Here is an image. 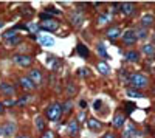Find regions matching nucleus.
Masks as SVG:
<instances>
[{
    "mask_svg": "<svg viewBox=\"0 0 155 138\" xmlns=\"http://www.w3.org/2000/svg\"><path fill=\"white\" fill-rule=\"evenodd\" d=\"M47 65H48L50 68H53V70L60 68V62L58 60V58H54V56H48V59H47Z\"/></svg>",
    "mask_w": 155,
    "mask_h": 138,
    "instance_id": "nucleus-15",
    "label": "nucleus"
},
{
    "mask_svg": "<svg viewBox=\"0 0 155 138\" xmlns=\"http://www.w3.org/2000/svg\"><path fill=\"white\" fill-rule=\"evenodd\" d=\"M78 53H79L82 58H87L88 56V48H85V45H82V43H78Z\"/></svg>",
    "mask_w": 155,
    "mask_h": 138,
    "instance_id": "nucleus-25",
    "label": "nucleus"
},
{
    "mask_svg": "<svg viewBox=\"0 0 155 138\" xmlns=\"http://www.w3.org/2000/svg\"><path fill=\"white\" fill-rule=\"evenodd\" d=\"M124 107L127 109V110H126L127 113H132V112L135 110V104H132V102H126V104H124Z\"/></svg>",
    "mask_w": 155,
    "mask_h": 138,
    "instance_id": "nucleus-29",
    "label": "nucleus"
},
{
    "mask_svg": "<svg viewBox=\"0 0 155 138\" xmlns=\"http://www.w3.org/2000/svg\"><path fill=\"white\" fill-rule=\"evenodd\" d=\"M124 124H126L124 115H123V113L115 115V118H113V126H115V127H116V129H121V127H124Z\"/></svg>",
    "mask_w": 155,
    "mask_h": 138,
    "instance_id": "nucleus-11",
    "label": "nucleus"
},
{
    "mask_svg": "<svg viewBox=\"0 0 155 138\" xmlns=\"http://www.w3.org/2000/svg\"><path fill=\"white\" fill-rule=\"evenodd\" d=\"M102 138H116V137H115L113 134H106V135H104Z\"/></svg>",
    "mask_w": 155,
    "mask_h": 138,
    "instance_id": "nucleus-37",
    "label": "nucleus"
},
{
    "mask_svg": "<svg viewBox=\"0 0 155 138\" xmlns=\"http://www.w3.org/2000/svg\"><path fill=\"white\" fill-rule=\"evenodd\" d=\"M140 23H141V26L143 28H151V26L154 25V16L152 14H144L141 17V20H140Z\"/></svg>",
    "mask_w": 155,
    "mask_h": 138,
    "instance_id": "nucleus-8",
    "label": "nucleus"
},
{
    "mask_svg": "<svg viewBox=\"0 0 155 138\" xmlns=\"http://www.w3.org/2000/svg\"><path fill=\"white\" fill-rule=\"evenodd\" d=\"M3 110H5V106H3V104H2V102H0V113H2V112H3Z\"/></svg>",
    "mask_w": 155,
    "mask_h": 138,
    "instance_id": "nucleus-41",
    "label": "nucleus"
},
{
    "mask_svg": "<svg viewBox=\"0 0 155 138\" xmlns=\"http://www.w3.org/2000/svg\"><path fill=\"white\" fill-rule=\"evenodd\" d=\"M28 101H30V96H22L19 101H17V104H19V106H25Z\"/></svg>",
    "mask_w": 155,
    "mask_h": 138,
    "instance_id": "nucleus-31",
    "label": "nucleus"
},
{
    "mask_svg": "<svg viewBox=\"0 0 155 138\" xmlns=\"http://www.w3.org/2000/svg\"><path fill=\"white\" fill-rule=\"evenodd\" d=\"M79 106H81L82 109H85V106H87V102H85V101H81V102H79Z\"/></svg>",
    "mask_w": 155,
    "mask_h": 138,
    "instance_id": "nucleus-39",
    "label": "nucleus"
},
{
    "mask_svg": "<svg viewBox=\"0 0 155 138\" xmlns=\"http://www.w3.org/2000/svg\"><path fill=\"white\" fill-rule=\"evenodd\" d=\"M87 126H88L92 130H101V127H102V124L99 123L96 118H90V120L87 121Z\"/></svg>",
    "mask_w": 155,
    "mask_h": 138,
    "instance_id": "nucleus-16",
    "label": "nucleus"
},
{
    "mask_svg": "<svg viewBox=\"0 0 155 138\" xmlns=\"http://www.w3.org/2000/svg\"><path fill=\"white\" fill-rule=\"evenodd\" d=\"M121 37H123V41H124V43H126V45H134V43L137 42L135 30H132V28L126 30V31L123 33V34H121Z\"/></svg>",
    "mask_w": 155,
    "mask_h": 138,
    "instance_id": "nucleus-3",
    "label": "nucleus"
},
{
    "mask_svg": "<svg viewBox=\"0 0 155 138\" xmlns=\"http://www.w3.org/2000/svg\"><path fill=\"white\" fill-rule=\"evenodd\" d=\"M84 118H85V113L81 112V113H79V120H84Z\"/></svg>",
    "mask_w": 155,
    "mask_h": 138,
    "instance_id": "nucleus-40",
    "label": "nucleus"
},
{
    "mask_svg": "<svg viewBox=\"0 0 155 138\" xmlns=\"http://www.w3.org/2000/svg\"><path fill=\"white\" fill-rule=\"evenodd\" d=\"M2 26H3V23H2V22H0V28H2Z\"/></svg>",
    "mask_w": 155,
    "mask_h": 138,
    "instance_id": "nucleus-43",
    "label": "nucleus"
},
{
    "mask_svg": "<svg viewBox=\"0 0 155 138\" xmlns=\"http://www.w3.org/2000/svg\"><path fill=\"white\" fill-rule=\"evenodd\" d=\"M98 71H99V73H102V75H109V73H110V68H109L107 64L99 62V64H98Z\"/></svg>",
    "mask_w": 155,
    "mask_h": 138,
    "instance_id": "nucleus-24",
    "label": "nucleus"
},
{
    "mask_svg": "<svg viewBox=\"0 0 155 138\" xmlns=\"http://www.w3.org/2000/svg\"><path fill=\"white\" fill-rule=\"evenodd\" d=\"M19 138H30V137H26V135H20Z\"/></svg>",
    "mask_w": 155,
    "mask_h": 138,
    "instance_id": "nucleus-42",
    "label": "nucleus"
},
{
    "mask_svg": "<svg viewBox=\"0 0 155 138\" xmlns=\"http://www.w3.org/2000/svg\"><path fill=\"white\" fill-rule=\"evenodd\" d=\"M144 54H147V56H154V53H155V48H154V45L152 43H146L144 47H143V50H141Z\"/></svg>",
    "mask_w": 155,
    "mask_h": 138,
    "instance_id": "nucleus-22",
    "label": "nucleus"
},
{
    "mask_svg": "<svg viewBox=\"0 0 155 138\" xmlns=\"http://www.w3.org/2000/svg\"><path fill=\"white\" fill-rule=\"evenodd\" d=\"M119 36H121V30H119V28H116V26H113V28L107 30V37H109L110 41H115V39H118Z\"/></svg>",
    "mask_w": 155,
    "mask_h": 138,
    "instance_id": "nucleus-14",
    "label": "nucleus"
},
{
    "mask_svg": "<svg viewBox=\"0 0 155 138\" xmlns=\"http://www.w3.org/2000/svg\"><path fill=\"white\" fill-rule=\"evenodd\" d=\"M130 84L135 87V89H144V87L149 85V79L146 78L144 75L140 73H134L130 76Z\"/></svg>",
    "mask_w": 155,
    "mask_h": 138,
    "instance_id": "nucleus-1",
    "label": "nucleus"
},
{
    "mask_svg": "<svg viewBox=\"0 0 155 138\" xmlns=\"http://www.w3.org/2000/svg\"><path fill=\"white\" fill-rule=\"evenodd\" d=\"M45 115H47V118L50 120V121H56V120H59V117L62 115V106L60 104H51L48 109H47V112H45Z\"/></svg>",
    "mask_w": 155,
    "mask_h": 138,
    "instance_id": "nucleus-2",
    "label": "nucleus"
},
{
    "mask_svg": "<svg viewBox=\"0 0 155 138\" xmlns=\"http://www.w3.org/2000/svg\"><path fill=\"white\" fill-rule=\"evenodd\" d=\"M78 130H79V124H78V121H76V120L70 121V124H68V132H70V135H76Z\"/></svg>",
    "mask_w": 155,
    "mask_h": 138,
    "instance_id": "nucleus-20",
    "label": "nucleus"
},
{
    "mask_svg": "<svg viewBox=\"0 0 155 138\" xmlns=\"http://www.w3.org/2000/svg\"><path fill=\"white\" fill-rule=\"evenodd\" d=\"M70 20H71V23H73L75 26H79L82 22H84V16H82L79 11H75L73 14H71V17H70Z\"/></svg>",
    "mask_w": 155,
    "mask_h": 138,
    "instance_id": "nucleus-10",
    "label": "nucleus"
},
{
    "mask_svg": "<svg viewBox=\"0 0 155 138\" xmlns=\"http://www.w3.org/2000/svg\"><path fill=\"white\" fill-rule=\"evenodd\" d=\"M124 58L129 60V62H137V60H140V54H138L135 50H129V51L124 53Z\"/></svg>",
    "mask_w": 155,
    "mask_h": 138,
    "instance_id": "nucleus-12",
    "label": "nucleus"
},
{
    "mask_svg": "<svg viewBox=\"0 0 155 138\" xmlns=\"http://www.w3.org/2000/svg\"><path fill=\"white\" fill-rule=\"evenodd\" d=\"M41 26H42L43 30H47V31H51V33H53V31H56V30L59 28V23H58L56 20H53V19H51V20H43Z\"/></svg>",
    "mask_w": 155,
    "mask_h": 138,
    "instance_id": "nucleus-6",
    "label": "nucleus"
},
{
    "mask_svg": "<svg viewBox=\"0 0 155 138\" xmlns=\"http://www.w3.org/2000/svg\"><path fill=\"white\" fill-rule=\"evenodd\" d=\"M39 42L42 43V45H45V47H53L54 45V39L53 37H50V36H39Z\"/></svg>",
    "mask_w": 155,
    "mask_h": 138,
    "instance_id": "nucleus-17",
    "label": "nucleus"
},
{
    "mask_svg": "<svg viewBox=\"0 0 155 138\" xmlns=\"http://www.w3.org/2000/svg\"><path fill=\"white\" fill-rule=\"evenodd\" d=\"M13 60L17 65H20V67H28V65L31 64V58L30 56H23V54H16V56L13 58Z\"/></svg>",
    "mask_w": 155,
    "mask_h": 138,
    "instance_id": "nucleus-5",
    "label": "nucleus"
},
{
    "mask_svg": "<svg viewBox=\"0 0 155 138\" xmlns=\"http://www.w3.org/2000/svg\"><path fill=\"white\" fill-rule=\"evenodd\" d=\"M36 127H37L39 132H43V130H45V123H43V118H41V117L36 118Z\"/></svg>",
    "mask_w": 155,
    "mask_h": 138,
    "instance_id": "nucleus-26",
    "label": "nucleus"
},
{
    "mask_svg": "<svg viewBox=\"0 0 155 138\" xmlns=\"http://www.w3.org/2000/svg\"><path fill=\"white\" fill-rule=\"evenodd\" d=\"M14 130H16V124L9 121V123H6V124L2 127V134H3V137H13Z\"/></svg>",
    "mask_w": 155,
    "mask_h": 138,
    "instance_id": "nucleus-9",
    "label": "nucleus"
},
{
    "mask_svg": "<svg viewBox=\"0 0 155 138\" xmlns=\"http://www.w3.org/2000/svg\"><path fill=\"white\" fill-rule=\"evenodd\" d=\"M70 109H71V102H65V106H62V110H64V113H68L70 112Z\"/></svg>",
    "mask_w": 155,
    "mask_h": 138,
    "instance_id": "nucleus-32",
    "label": "nucleus"
},
{
    "mask_svg": "<svg viewBox=\"0 0 155 138\" xmlns=\"http://www.w3.org/2000/svg\"><path fill=\"white\" fill-rule=\"evenodd\" d=\"M126 93H127V96H129V98H137V99L144 98V95H143V93H140L138 90H132V89H129Z\"/></svg>",
    "mask_w": 155,
    "mask_h": 138,
    "instance_id": "nucleus-23",
    "label": "nucleus"
},
{
    "mask_svg": "<svg viewBox=\"0 0 155 138\" xmlns=\"http://www.w3.org/2000/svg\"><path fill=\"white\" fill-rule=\"evenodd\" d=\"M88 73H90V71H88V68H87V70H85V68H81V70H79V75H81V76H85V75H88Z\"/></svg>",
    "mask_w": 155,
    "mask_h": 138,
    "instance_id": "nucleus-33",
    "label": "nucleus"
},
{
    "mask_svg": "<svg viewBox=\"0 0 155 138\" xmlns=\"http://www.w3.org/2000/svg\"><path fill=\"white\" fill-rule=\"evenodd\" d=\"M47 11H48V13H51V14H59V11H58V9H54V8H48Z\"/></svg>",
    "mask_w": 155,
    "mask_h": 138,
    "instance_id": "nucleus-35",
    "label": "nucleus"
},
{
    "mask_svg": "<svg viewBox=\"0 0 155 138\" xmlns=\"http://www.w3.org/2000/svg\"><path fill=\"white\" fill-rule=\"evenodd\" d=\"M123 138H143V135H141V132H138V130L135 129L134 124H129V126L126 127V130H124Z\"/></svg>",
    "mask_w": 155,
    "mask_h": 138,
    "instance_id": "nucleus-4",
    "label": "nucleus"
},
{
    "mask_svg": "<svg viewBox=\"0 0 155 138\" xmlns=\"http://www.w3.org/2000/svg\"><path fill=\"white\" fill-rule=\"evenodd\" d=\"M43 138H53V134H51V132H47V134L43 135Z\"/></svg>",
    "mask_w": 155,
    "mask_h": 138,
    "instance_id": "nucleus-38",
    "label": "nucleus"
},
{
    "mask_svg": "<svg viewBox=\"0 0 155 138\" xmlns=\"http://www.w3.org/2000/svg\"><path fill=\"white\" fill-rule=\"evenodd\" d=\"M30 79L34 82V84H39V82H41V79H42L41 71H39V70H31V71H30Z\"/></svg>",
    "mask_w": 155,
    "mask_h": 138,
    "instance_id": "nucleus-18",
    "label": "nucleus"
},
{
    "mask_svg": "<svg viewBox=\"0 0 155 138\" xmlns=\"http://www.w3.org/2000/svg\"><path fill=\"white\" fill-rule=\"evenodd\" d=\"M0 90H2L5 95H14V87L9 84H2L0 85Z\"/></svg>",
    "mask_w": 155,
    "mask_h": 138,
    "instance_id": "nucleus-21",
    "label": "nucleus"
},
{
    "mask_svg": "<svg viewBox=\"0 0 155 138\" xmlns=\"http://www.w3.org/2000/svg\"><path fill=\"white\" fill-rule=\"evenodd\" d=\"M135 36H137V41H144L147 37V30L146 28H137L135 30Z\"/></svg>",
    "mask_w": 155,
    "mask_h": 138,
    "instance_id": "nucleus-19",
    "label": "nucleus"
},
{
    "mask_svg": "<svg viewBox=\"0 0 155 138\" xmlns=\"http://www.w3.org/2000/svg\"><path fill=\"white\" fill-rule=\"evenodd\" d=\"M154 93H155V87H154Z\"/></svg>",
    "mask_w": 155,
    "mask_h": 138,
    "instance_id": "nucleus-44",
    "label": "nucleus"
},
{
    "mask_svg": "<svg viewBox=\"0 0 155 138\" xmlns=\"http://www.w3.org/2000/svg\"><path fill=\"white\" fill-rule=\"evenodd\" d=\"M14 102H16V101H13V99H8V101L5 102V104H6V106H13ZM5 104H3V106H5Z\"/></svg>",
    "mask_w": 155,
    "mask_h": 138,
    "instance_id": "nucleus-36",
    "label": "nucleus"
},
{
    "mask_svg": "<svg viewBox=\"0 0 155 138\" xmlns=\"http://www.w3.org/2000/svg\"><path fill=\"white\" fill-rule=\"evenodd\" d=\"M135 11V5L132 2H126V3H121V13L124 16H132Z\"/></svg>",
    "mask_w": 155,
    "mask_h": 138,
    "instance_id": "nucleus-7",
    "label": "nucleus"
},
{
    "mask_svg": "<svg viewBox=\"0 0 155 138\" xmlns=\"http://www.w3.org/2000/svg\"><path fill=\"white\" fill-rule=\"evenodd\" d=\"M41 19H43V20H51V14H41Z\"/></svg>",
    "mask_w": 155,
    "mask_h": 138,
    "instance_id": "nucleus-34",
    "label": "nucleus"
},
{
    "mask_svg": "<svg viewBox=\"0 0 155 138\" xmlns=\"http://www.w3.org/2000/svg\"><path fill=\"white\" fill-rule=\"evenodd\" d=\"M20 85L23 87V89H26V90H33L36 87V84L33 82L30 78H26V76H23V78H20Z\"/></svg>",
    "mask_w": 155,
    "mask_h": 138,
    "instance_id": "nucleus-13",
    "label": "nucleus"
},
{
    "mask_svg": "<svg viewBox=\"0 0 155 138\" xmlns=\"http://www.w3.org/2000/svg\"><path fill=\"white\" fill-rule=\"evenodd\" d=\"M98 53L101 54L102 58H109V54L106 51V47H104V43H98Z\"/></svg>",
    "mask_w": 155,
    "mask_h": 138,
    "instance_id": "nucleus-28",
    "label": "nucleus"
},
{
    "mask_svg": "<svg viewBox=\"0 0 155 138\" xmlns=\"http://www.w3.org/2000/svg\"><path fill=\"white\" fill-rule=\"evenodd\" d=\"M109 19H110V14H101L98 17V23L104 25V23H107V22H109Z\"/></svg>",
    "mask_w": 155,
    "mask_h": 138,
    "instance_id": "nucleus-27",
    "label": "nucleus"
},
{
    "mask_svg": "<svg viewBox=\"0 0 155 138\" xmlns=\"http://www.w3.org/2000/svg\"><path fill=\"white\" fill-rule=\"evenodd\" d=\"M101 106H102V101H101V99H96V101L93 102V110H96V112H99V109H101Z\"/></svg>",
    "mask_w": 155,
    "mask_h": 138,
    "instance_id": "nucleus-30",
    "label": "nucleus"
}]
</instances>
